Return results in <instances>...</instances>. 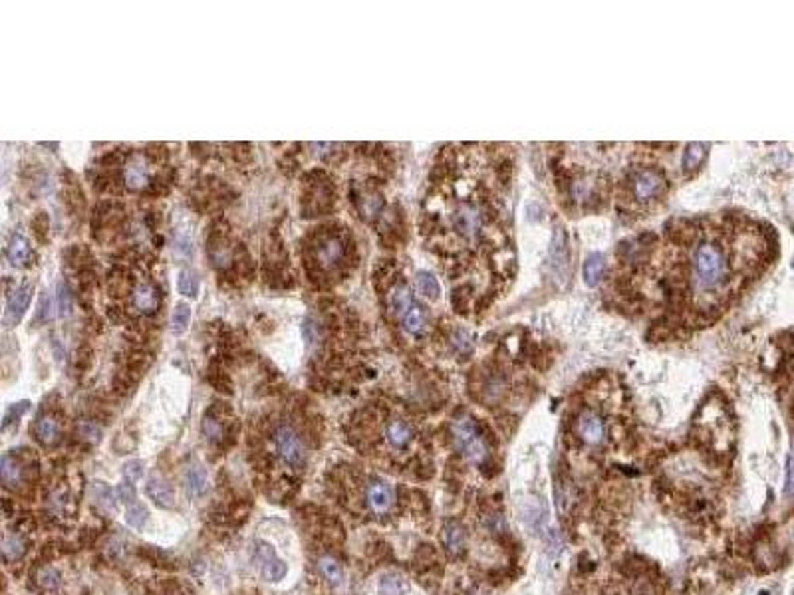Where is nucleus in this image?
Listing matches in <instances>:
<instances>
[{
	"label": "nucleus",
	"mask_w": 794,
	"mask_h": 595,
	"mask_svg": "<svg viewBox=\"0 0 794 595\" xmlns=\"http://www.w3.org/2000/svg\"><path fill=\"white\" fill-rule=\"evenodd\" d=\"M582 274H584V282H586V286H590V288H594V286H598V284L602 282L603 274H606V256H603L602 252H592V254L586 258Z\"/></svg>",
	"instance_id": "a211bd4d"
},
{
	"label": "nucleus",
	"mask_w": 794,
	"mask_h": 595,
	"mask_svg": "<svg viewBox=\"0 0 794 595\" xmlns=\"http://www.w3.org/2000/svg\"><path fill=\"white\" fill-rule=\"evenodd\" d=\"M705 159V145L703 143H689L683 155V171L685 175H693L703 165Z\"/></svg>",
	"instance_id": "b1692460"
},
{
	"label": "nucleus",
	"mask_w": 794,
	"mask_h": 595,
	"mask_svg": "<svg viewBox=\"0 0 794 595\" xmlns=\"http://www.w3.org/2000/svg\"><path fill=\"white\" fill-rule=\"evenodd\" d=\"M415 284H417V290H419V294H423L425 298H429V300H437V298H439V294H441V286H439L437 278H435L431 272H427V270L417 272V276H415Z\"/></svg>",
	"instance_id": "393cba45"
},
{
	"label": "nucleus",
	"mask_w": 794,
	"mask_h": 595,
	"mask_svg": "<svg viewBox=\"0 0 794 595\" xmlns=\"http://www.w3.org/2000/svg\"><path fill=\"white\" fill-rule=\"evenodd\" d=\"M177 288H179V294H183L185 298H197L199 296V288H201L199 276L193 270H181Z\"/></svg>",
	"instance_id": "a878e982"
},
{
	"label": "nucleus",
	"mask_w": 794,
	"mask_h": 595,
	"mask_svg": "<svg viewBox=\"0 0 794 595\" xmlns=\"http://www.w3.org/2000/svg\"><path fill=\"white\" fill-rule=\"evenodd\" d=\"M451 431H453L457 449L467 455V459L476 462L479 467L487 462V440L483 437V427H479L471 417H461L453 423Z\"/></svg>",
	"instance_id": "f03ea898"
},
{
	"label": "nucleus",
	"mask_w": 794,
	"mask_h": 595,
	"mask_svg": "<svg viewBox=\"0 0 794 595\" xmlns=\"http://www.w3.org/2000/svg\"><path fill=\"white\" fill-rule=\"evenodd\" d=\"M26 552V542L24 538L18 534H6L4 540H2V555L6 562H16L20 560L22 555Z\"/></svg>",
	"instance_id": "4be33fe9"
},
{
	"label": "nucleus",
	"mask_w": 794,
	"mask_h": 595,
	"mask_svg": "<svg viewBox=\"0 0 794 595\" xmlns=\"http://www.w3.org/2000/svg\"><path fill=\"white\" fill-rule=\"evenodd\" d=\"M141 474H143V462L141 460H129V462H126V467H124V481L136 484L141 479Z\"/></svg>",
	"instance_id": "58836bf2"
},
{
	"label": "nucleus",
	"mask_w": 794,
	"mask_h": 595,
	"mask_svg": "<svg viewBox=\"0 0 794 595\" xmlns=\"http://www.w3.org/2000/svg\"><path fill=\"white\" fill-rule=\"evenodd\" d=\"M28 405H30L28 401H20V403H14L12 407H8V411L4 413V421H2V431H8L11 425L18 427V421L28 411Z\"/></svg>",
	"instance_id": "f704fd0d"
},
{
	"label": "nucleus",
	"mask_w": 794,
	"mask_h": 595,
	"mask_svg": "<svg viewBox=\"0 0 794 595\" xmlns=\"http://www.w3.org/2000/svg\"><path fill=\"white\" fill-rule=\"evenodd\" d=\"M689 286L693 294H730L735 286V266L730 254L717 239L695 241L689 268Z\"/></svg>",
	"instance_id": "f257e3e1"
},
{
	"label": "nucleus",
	"mask_w": 794,
	"mask_h": 595,
	"mask_svg": "<svg viewBox=\"0 0 794 595\" xmlns=\"http://www.w3.org/2000/svg\"><path fill=\"white\" fill-rule=\"evenodd\" d=\"M56 303H58V313L60 315H70L72 308H74V298L72 292L68 288V284L60 282L58 284V296H56Z\"/></svg>",
	"instance_id": "473e14b6"
},
{
	"label": "nucleus",
	"mask_w": 794,
	"mask_h": 595,
	"mask_svg": "<svg viewBox=\"0 0 794 595\" xmlns=\"http://www.w3.org/2000/svg\"><path fill=\"white\" fill-rule=\"evenodd\" d=\"M380 589L385 595H399L403 591H407V584L405 579L399 575H383V579L380 582Z\"/></svg>",
	"instance_id": "2f4dec72"
},
{
	"label": "nucleus",
	"mask_w": 794,
	"mask_h": 595,
	"mask_svg": "<svg viewBox=\"0 0 794 595\" xmlns=\"http://www.w3.org/2000/svg\"><path fill=\"white\" fill-rule=\"evenodd\" d=\"M403 320V327L409 332V334H421L427 325V313H425L423 306L419 303H413L411 308L405 312Z\"/></svg>",
	"instance_id": "412c9836"
},
{
	"label": "nucleus",
	"mask_w": 794,
	"mask_h": 595,
	"mask_svg": "<svg viewBox=\"0 0 794 595\" xmlns=\"http://www.w3.org/2000/svg\"><path fill=\"white\" fill-rule=\"evenodd\" d=\"M148 496L161 508H171L175 504L173 486L159 474H153L148 481Z\"/></svg>",
	"instance_id": "f8f14e48"
},
{
	"label": "nucleus",
	"mask_w": 794,
	"mask_h": 595,
	"mask_svg": "<svg viewBox=\"0 0 794 595\" xmlns=\"http://www.w3.org/2000/svg\"><path fill=\"white\" fill-rule=\"evenodd\" d=\"M413 298H411V292H409V288L407 286H403V284H399V286H393L392 294H390V306H392V310L397 315H405V312L409 310L413 306Z\"/></svg>",
	"instance_id": "5701e85b"
},
{
	"label": "nucleus",
	"mask_w": 794,
	"mask_h": 595,
	"mask_svg": "<svg viewBox=\"0 0 794 595\" xmlns=\"http://www.w3.org/2000/svg\"><path fill=\"white\" fill-rule=\"evenodd\" d=\"M92 492H94L95 502H97L102 508H106V510H114V508H116L117 500H119V492L112 491V488L106 486L104 482H94Z\"/></svg>",
	"instance_id": "cd10ccee"
},
{
	"label": "nucleus",
	"mask_w": 794,
	"mask_h": 595,
	"mask_svg": "<svg viewBox=\"0 0 794 595\" xmlns=\"http://www.w3.org/2000/svg\"><path fill=\"white\" fill-rule=\"evenodd\" d=\"M133 306L138 308L139 312L151 313L157 310L159 306V294L157 288L151 282H139L133 290Z\"/></svg>",
	"instance_id": "2eb2a0df"
},
{
	"label": "nucleus",
	"mask_w": 794,
	"mask_h": 595,
	"mask_svg": "<svg viewBox=\"0 0 794 595\" xmlns=\"http://www.w3.org/2000/svg\"><path fill=\"white\" fill-rule=\"evenodd\" d=\"M606 435L603 421L594 411H582L578 417V437L588 445H600Z\"/></svg>",
	"instance_id": "6e6552de"
},
{
	"label": "nucleus",
	"mask_w": 794,
	"mask_h": 595,
	"mask_svg": "<svg viewBox=\"0 0 794 595\" xmlns=\"http://www.w3.org/2000/svg\"><path fill=\"white\" fill-rule=\"evenodd\" d=\"M149 520V512L148 508L143 506V504H139L138 500L131 502V504H127V510H126V522L131 526V528H138V530H141L145 524H148Z\"/></svg>",
	"instance_id": "c85d7f7f"
},
{
	"label": "nucleus",
	"mask_w": 794,
	"mask_h": 595,
	"mask_svg": "<svg viewBox=\"0 0 794 595\" xmlns=\"http://www.w3.org/2000/svg\"><path fill=\"white\" fill-rule=\"evenodd\" d=\"M50 318H52V300L44 294L42 298H40V303H38L36 315H34V322L36 324H46Z\"/></svg>",
	"instance_id": "ea45409f"
},
{
	"label": "nucleus",
	"mask_w": 794,
	"mask_h": 595,
	"mask_svg": "<svg viewBox=\"0 0 794 595\" xmlns=\"http://www.w3.org/2000/svg\"><path fill=\"white\" fill-rule=\"evenodd\" d=\"M302 337H304V342L308 345L316 344L318 339H320V327L314 322V318H310V315L302 322Z\"/></svg>",
	"instance_id": "e433bc0d"
},
{
	"label": "nucleus",
	"mask_w": 794,
	"mask_h": 595,
	"mask_svg": "<svg viewBox=\"0 0 794 595\" xmlns=\"http://www.w3.org/2000/svg\"><path fill=\"white\" fill-rule=\"evenodd\" d=\"M481 222H483V215H481V209L475 205H463L453 215L455 229L465 236H473L476 230L481 229Z\"/></svg>",
	"instance_id": "1a4fd4ad"
},
{
	"label": "nucleus",
	"mask_w": 794,
	"mask_h": 595,
	"mask_svg": "<svg viewBox=\"0 0 794 595\" xmlns=\"http://www.w3.org/2000/svg\"><path fill=\"white\" fill-rule=\"evenodd\" d=\"M630 185H632V193L639 203H651L656 198L663 197L667 191V181L663 177V173L659 169H637L632 179H630Z\"/></svg>",
	"instance_id": "7ed1b4c3"
},
{
	"label": "nucleus",
	"mask_w": 794,
	"mask_h": 595,
	"mask_svg": "<svg viewBox=\"0 0 794 595\" xmlns=\"http://www.w3.org/2000/svg\"><path fill=\"white\" fill-rule=\"evenodd\" d=\"M191 322V308L187 303H177L173 315H171V325H173V332L175 334H183L187 330V325Z\"/></svg>",
	"instance_id": "7c9ffc66"
},
{
	"label": "nucleus",
	"mask_w": 794,
	"mask_h": 595,
	"mask_svg": "<svg viewBox=\"0 0 794 595\" xmlns=\"http://www.w3.org/2000/svg\"><path fill=\"white\" fill-rule=\"evenodd\" d=\"M183 484L191 498H201L209 486V476L203 464H191L183 474Z\"/></svg>",
	"instance_id": "9b49d317"
},
{
	"label": "nucleus",
	"mask_w": 794,
	"mask_h": 595,
	"mask_svg": "<svg viewBox=\"0 0 794 595\" xmlns=\"http://www.w3.org/2000/svg\"><path fill=\"white\" fill-rule=\"evenodd\" d=\"M34 435L36 439L40 440L46 447H52L60 439V423L50 415H44L38 417V421L34 423Z\"/></svg>",
	"instance_id": "f3484780"
},
{
	"label": "nucleus",
	"mask_w": 794,
	"mask_h": 595,
	"mask_svg": "<svg viewBox=\"0 0 794 595\" xmlns=\"http://www.w3.org/2000/svg\"><path fill=\"white\" fill-rule=\"evenodd\" d=\"M254 564L266 582H280L288 572V565L276 555L272 546L266 542H256L254 548Z\"/></svg>",
	"instance_id": "39448f33"
},
{
	"label": "nucleus",
	"mask_w": 794,
	"mask_h": 595,
	"mask_svg": "<svg viewBox=\"0 0 794 595\" xmlns=\"http://www.w3.org/2000/svg\"><path fill=\"white\" fill-rule=\"evenodd\" d=\"M346 256V244L339 236H322L318 239L316 246H314V258L316 264L324 270H334L339 262L344 260Z\"/></svg>",
	"instance_id": "0eeeda50"
},
{
	"label": "nucleus",
	"mask_w": 794,
	"mask_h": 595,
	"mask_svg": "<svg viewBox=\"0 0 794 595\" xmlns=\"http://www.w3.org/2000/svg\"><path fill=\"white\" fill-rule=\"evenodd\" d=\"M36 582L44 589H56V587H60V574L54 567H42L36 575Z\"/></svg>",
	"instance_id": "c9c22d12"
},
{
	"label": "nucleus",
	"mask_w": 794,
	"mask_h": 595,
	"mask_svg": "<svg viewBox=\"0 0 794 595\" xmlns=\"http://www.w3.org/2000/svg\"><path fill=\"white\" fill-rule=\"evenodd\" d=\"M34 229H36V234H38V239H40V241H44L42 232H44V230H48V219H46V215H44V212H38V217L34 219Z\"/></svg>",
	"instance_id": "a19ab883"
},
{
	"label": "nucleus",
	"mask_w": 794,
	"mask_h": 595,
	"mask_svg": "<svg viewBox=\"0 0 794 595\" xmlns=\"http://www.w3.org/2000/svg\"><path fill=\"white\" fill-rule=\"evenodd\" d=\"M275 445L278 457L288 467H304L306 464V447L298 433L290 425H280L275 433Z\"/></svg>",
	"instance_id": "20e7f679"
},
{
	"label": "nucleus",
	"mask_w": 794,
	"mask_h": 595,
	"mask_svg": "<svg viewBox=\"0 0 794 595\" xmlns=\"http://www.w3.org/2000/svg\"><path fill=\"white\" fill-rule=\"evenodd\" d=\"M368 504L373 512H387L393 504V491L387 482L375 481L368 488Z\"/></svg>",
	"instance_id": "4468645a"
},
{
	"label": "nucleus",
	"mask_w": 794,
	"mask_h": 595,
	"mask_svg": "<svg viewBox=\"0 0 794 595\" xmlns=\"http://www.w3.org/2000/svg\"><path fill=\"white\" fill-rule=\"evenodd\" d=\"M32 296H34V284L32 282L20 284V286L8 296L6 310H4V318H2V325H4V327H14V325L20 324V320L24 318V313L28 310V306H30Z\"/></svg>",
	"instance_id": "423d86ee"
},
{
	"label": "nucleus",
	"mask_w": 794,
	"mask_h": 595,
	"mask_svg": "<svg viewBox=\"0 0 794 595\" xmlns=\"http://www.w3.org/2000/svg\"><path fill=\"white\" fill-rule=\"evenodd\" d=\"M445 548L451 553H461L467 546V528L457 520H449L443 528Z\"/></svg>",
	"instance_id": "dca6fc26"
},
{
	"label": "nucleus",
	"mask_w": 794,
	"mask_h": 595,
	"mask_svg": "<svg viewBox=\"0 0 794 595\" xmlns=\"http://www.w3.org/2000/svg\"><path fill=\"white\" fill-rule=\"evenodd\" d=\"M203 435L211 443H222L224 439V425L221 423V417L215 413H207L203 419Z\"/></svg>",
	"instance_id": "bb28decb"
},
{
	"label": "nucleus",
	"mask_w": 794,
	"mask_h": 595,
	"mask_svg": "<svg viewBox=\"0 0 794 595\" xmlns=\"http://www.w3.org/2000/svg\"><path fill=\"white\" fill-rule=\"evenodd\" d=\"M78 435L84 437V439L92 440V443H97L100 437H102V428L97 427L95 423H92V421H82L78 425Z\"/></svg>",
	"instance_id": "4c0bfd02"
},
{
	"label": "nucleus",
	"mask_w": 794,
	"mask_h": 595,
	"mask_svg": "<svg viewBox=\"0 0 794 595\" xmlns=\"http://www.w3.org/2000/svg\"><path fill=\"white\" fill-rule=\"evenodd\" d=\"M126 183L131 188H143L149 183V169L141 157H133L126 165Z\"/></svg>",
	"instance_id": "aec40b11"
},
{
	"label": "nucleus",
	"mask_w": 794,
	"mask_h": 595,
	"mask_svg": "<svg viewBox=\"0 0 794 595\" xmlns=\"http://www.w3.org/2000/svg\"><path fill=\"white\" fill-rule=\"evenodd\" d=\"M320 572H322V575L328 579L330 584L334 585L342 584L344 572H342V565H339L334 558H330V555L322 558V560H320Z\"/></svg>",
	"instance_id": "c756f323"
},
{
	"label": "nucleus",
	"mask_w": 794,
	"mask_h": 595,
	"mask_svg": "<svg viewBox=\"0 0 794 595\" xmlns=\"http://www.w3.org/2000/svg\"><path fill=\"white\" fill-rule=\"evenodd\" d=\"M385 435H387V440L392 443V447H395V449H407L409 443L413 440V428L405 421H402V419H395V421H392L387 425Z\"/></svg>",
	"instance_id": "6ab92c4d"
},
{
	"label": "nucleus",
	"mask_w": 794,
	"mask_h": 595,
	"mask_svg": "<svg viewBox=\"0 0 794 595\" xmlns=\"http://www.w3.org/2000/svg\"><path fill=\"white\" fill-rule=\"evenodd\" d=\"M6 258L14 268H28L32 262V246L24 234H12L6 246Z\"/></svg>",
	"instance_id": "9d476101"
},
{
	"label": "nucleus",
	"mask_w": 794,
	"mask_h": 595,
	"mask_svg": "<svg viewBox=\"0 0 794 595\" xmlns=\"http://www.w3.org/2000/svg\"><path fill=\"white\" fill-rule=\"evenodd\" d=\"M0 476H2V484L6 488H18L24 481V467L16 457H12L11 452H4L2 460H0Z\"/></svg>",
	"instance_id": "ddd939ff"
},
{
	"label": "nucleus",
	"mask_w": 794,
	"mask_h": 595,
	"mask_svg": "<svg viewBox=\"0 0 794 595\" xmlns=\"http://www.w3.org/2000/svg\"><path fill=\"white\" fill-rule=\"evenodd\" d=\"M451 345L459 355H469L473 351V337L465 330H455L451 335Z\"/></svg>",
	"instance_id": "72a5a7b5"
}]
</instances>
